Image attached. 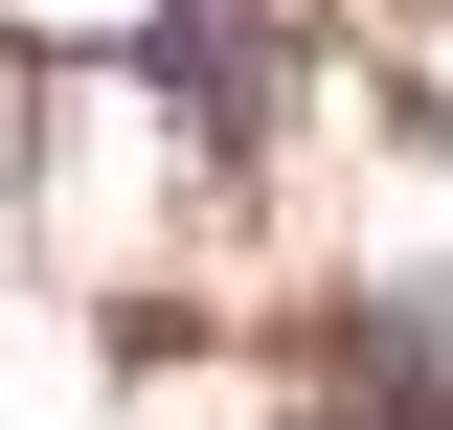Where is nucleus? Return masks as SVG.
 <instances>
[{"label": "nucleus", "instance_id": "f257e3e1", "mask_svg": "<svg viewBox=\"0 0 453 430\" xmlns=\"http://www.w3.org/2000/svg\"><path fill=\"white\" fill-rule=\"evenodd\" d=\"M159 91L204 113V136H250V113H273V23H250V0H159Z\"/></svg>", "mask_w": 453, "mask_h": 430}]
</instances>
